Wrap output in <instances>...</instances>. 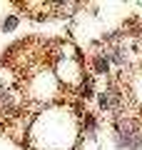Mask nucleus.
<instances>
[{
    "label": "nucleus",
    "instance_id": "f257e3e1",
    "mask_svg": "<svg viewBox=\"0 0 142 150\" xmlns=\"http://www.w3.org/2000/svg\"><path fill=\"white\" fill-rule=\"evenodd\" d=\"M107 70H110V63H107V58H95V73L97 75H107Z\"/></svg>",
    "mask_w": 142,
    "mask_h": 150
},
{
    "label": "nucleus",
    "instance_id": "f03ea898",
    "mask_svg": "<svg viewBox=\"0 0 142 150\" xmlns=\"http://www.w3.org/2000/svg\"><path fill=\"white\" fill-rule=\"evenodd\" d=\"M80 95H82V98H92V80H85V83H82Z\"/></svg>",
    "mask_w": 142,
    "mask_h": 150
},
{
    "label": "nucleus",
    "instance_id": "7ed1b4c3",
    "mask_svg": "<svg viewBox=\"0 0 142 150\" xmlns=\"http://www.w3.org/2000/svg\"><path fill=\"white\" fill-rule=\"evenodd\" d=\"M15 25H18V18H15V15H10L5 23H3V28H5V30H13Z\"/></svg>",
    "mask_w": 142,
    "mask_h": 150
},
{
    "label": "nucleus",
    "instance_id": "20e7f679",
    "mask_svg": "<svg viewBox=\"0 0 142 150\" xmlns=\"http://www.w3.org/2000/svg\"><path fill=\"white\" fill-rule=\"evenodd\" d=\"M100 108H102V110L110 108V95H107V93H102V95H100Z\"/></svg>",
    "mask_w": 142,
    "mask_h": 150
}]
</instances>
